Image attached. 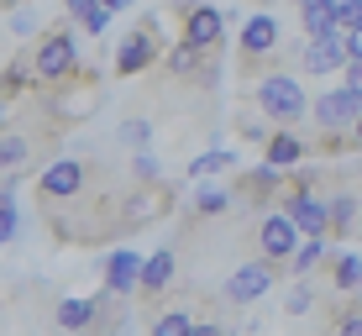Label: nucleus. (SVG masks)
I'll return each mask as SVG.
<instances>
[{
  "label": "nucleus",
  "instance_id": "obj_1",
  "mask_svg": "<svg viewBox=\"0 0 362 336\" xmlns=\"http://www.w3.org/2000/svg\"><path fill=\"white\" fill-rule=\"evenodd\" d=\"M74 32H79V27H74L69 16H58L53 27L37 37V47H32L37 95H47V90H58V84H69V79H79V74H84V64H79V37H74Z\"/></svg>",
  "mask_w": 362,
  "mask_h": 336
},
{
  "label": "nucleus",
  "instance_id": "obj_2",
  "mask_svg": "<svg viewBox=\"0 0 362 336\" xmlns=\"http://www.w3.org/2000/svg\"><path fill=\"white\" fill-rule=\"evenodd\" d=\"M247 105L263 110L273 127L284 132H299V121L310 116V95H305V79H294V74H263V79L247 84Z\"/></svg>",
  "mask_w": 362,
  "mask_h": 336
},
{
  "label": "nucleus",
  "instance_id": "obj_3",
  "mask_svg": "<svg viewBox=\"0 0 362 336\" xmlns=\"http://www.w3.org/2000/svg\"><path fill=\"white\" fill-rule=\"evenodd\" d=\"M95 110H100V69H84L79 79L47 90V116H53V132L79 127V121H90Z\"/></svg>",
  "mask_w": 362,
  "mask_h": 336
},
{
  "label": "nucleus",
  "instance_id": "obj_4",
  "mask_svg": "<svg viewBox=\"0 0 362 336\" xmlns=\"http://www.w3.org/2000/svg\"><path fill=\"white\" fill-rule=\"evenodd\" d=\"M163 16H147L142 27H132L127 37H121L116 47V74L121 79H132V74H147L153 64H163Z\"/></svg>",
  "mask_w": 362,
  "mask_h": 336
},
{
  "label": "nucleus",
  "instance_id": "obj_5",
  "mask_svg": "<svg viewBox=\"0 0 362 336\" xmlns=\"http://www.w3.org/2000/svg\"><path fill=\"white\" fill-rule=\"evenodd\" d=\"M84 190H90V163H79V158H47V163L37 168V200L47 210L79 200Z\"/></svg>",
  "mask_w": 362,
  "mask_h": 336
},
{
  "label": "nucleus",
  "instance_id": "obj_6",
  "mask_svg": "<svg viewBox=\"0 0 362 336\" xmlns=\"http://www.w3.org/2000/svg\"><path fill=\"white\" fill-rule=\"evenodd\" d=\"M179 42L184 47H194V53H205V58H216L221 53V42H226V11L221 6H184L179 11Z\"/></svg>",
  "mask_w": 362,
  "mask_h": 336
},
{
  "label": "nucleus",
  "instance_id": "obj_7",
  "mask_svg": "<svg viewBox=\"0 0 362 336\" xmlns=\"http://www.w3.org/2000/svg\"><path fill=\"white\" fill-rule=\"evenodd\" d=\"M252 247H257V257L273 268H284L294 257V247H299V231H294V221L284 216V210H263L257 216V231H252Z\"/></svg>",
  "mask_w": 362,
  "mask_h": 336
},
{
  "label": "nucleus",
  "instance_id": "obj_8",
  "mask_svg": "<svg viewBox=\"0 0 362 336\" xmlns=\"http://www.w3.org/2000/svg\"><path fill=\"white\" fill-rule=\"evenodd\" d=\"M273 284H279V268L263 263V257H247V263L236 268L226 284H221V294H226V305L247 310V305H257V300H263V294H273Z\"/></svg>",
  "mask_w": 362,
  "mask_h": 336
},
{
  "label": "nucleus",
  "instance_id": "obj_9",
  "mask_svg": "<svg viewBox=\"0 0 362 336\" xmlns=\"http://www.w3.org/2000/svg\"><path fill=\"white\" fill-rule=\"evenodd\" d=\"M279 210L294 221V231L299 236H326L331 242V210H326V195H315V190H284V200H279Z\"/></svg>",
  "mask_w": 362,
  "mask_h": 336
},
{
  "label": "nucleus",
  "instance_id": "obj_10",
  "mask_svg": "<svg viewBox=\"0 0 362 336\" xmlns=\"http://www.w3.org/2000/svg\"><path fill=\"white\" fill-rule=\"evenodd\" d=\"M142 268H147V257L136 253V247H116V253H105V263H100V289H105L110 300H136Z\"/></svg>",
  "mask_w": 362,
  "mask_h": 336
},
{
  "label": "nucleus",
  "instance_id": "obj_11",
  "mask_svg": "<svg viewBox=\"0 0 362 336\" xmlns=\"http://www.w3.org/2000/svg\"><path fill=\"white\" fill-rule=\"evenodd\" d=\"M294 64H299V74H310V79H326V74H346V32L320 37V42H299Z\"/></svg>",
  "mask_w": 362,
  "mask_h": 336
},
{
  "label": "nucleus",
  "instance_id": "obj_12",
  "mask_svg": "<svg viewBox=\"0 0 362 336\" xmlns=\"http://www.w3.org/2000/svg\"><path fill=\"white\" fill-rule=\"evenodd\" d=\"M100 305H105V289L100 294H69V300L53 305V326L64 336H90V326L100 320Z\"/></svg>",
  "mask_w": 362,
  "mask_h": 336
},
{
  "label": "nucleus",
  "instance_id": "obj_13",
  "mask_svg": "<svg viewBox=\"0 0 362 336\" xmlns=\"http://www.w3.org/2000/svg\"><path fill=\"white\" fill-rule=\"evenodd\" d=\"M173 273H179V253H173V247H158V253H147L142 284H136V305H158V300L173 289Z\"/></svg>",
  "mask_w": 362,
  "mask_h": 336
},
{
  "label": "nucleus",
  "instance_id": "obj_14",
  "mask_svg": "<svg viewBox=\"0 0 362 336\" xmlns=\"http://www.w3.org/2000/svg\"><path fill=\"white\" fill-rule=\"evenodd\" d=\"M305 158H310V137H305V132H284V127H279V132L268 137V147H263V163L279 168V173H294Z\"/></svg>",
  "mask_w": 362,
  "mask_h": 336
},
{
  "label": "nucleus",
  "instance_id": "obj_15",
  "mask_svg": "<svg viewBox=\"0 0 362 336\" xmlns=\"http://www.w3.org/2000/svg\"><path fill=\"white\" fill-rule=\"evenodd\" d=\"M163 69L173 74V79H216V64H210L205 53H194V47H184L179 37H173V42L163 47Z\"/></svg>",
  "mask_w": 362,
  "mask_h": 336
},
{
  "label": "nucleus",
  "instance_id": "obj_16",
  "mask_svg": "<svg viewBox=\"0 0 362 336\" xmlns=\"http://www.w3.org/2000/svg\"><path fill=\"white\" fill-rule=\"evenodd\" d=\"M326 210H331V236H357V226H362V200H357V190H336V195H326Z\"/></svg>",
  "mask_w": 362,
  "mask_h": 336
},
{
  "label": "nucleus",
  "instance_id": "obj_17",
  "mask_svg": "<svg viewBox=\"0 0 362 336\" xmlns=\"http://www.w3.org/2000/svg\"><path fill=\"white\" fill-rule=\"evenodd\" d=\"M32 153H37V137L21 132V127H6V132H0V179L16 173V168H27Z\"/></svg>",
  "mask_w": 362,
  "mask_h": 336
},
{
  "label": "nucleus",
  "instance_id": "obj_18",
  "mask_svg": "<svg viewBox=\"0 0 362 336\" xmlns=\"http://www.w3.org/2000/svg\"><path fill=\"white\" fill-rule=\"evenodd\" d=\"M231 205H236V190H231V184H221V179H205L194 190V216L199 221H221Z\"/></svg>",
  "mask_w": 362,
  "mask_h": 336
},
{
  "label": "nucleus",
  "instance_id": "obj_19",
  "mask_svg": "<svg viewBox=\"0 0 362 336\" xmlns=\"http://www.w3.org/2000/svg\"><path fill=\"white\" fill-rule=\"evenodd\" d=\"M37 90V79H32V53H21V58H11L6 69H0V100H27V95Z\"/></svg>",
  "mask_w": 362,
  "mask_h": 336
},
{
  "label": "nucleus",
  "instance_id": "obj_20",
  "mask_svg": "<svg viewBox=\"0 0 362 336\" xmlns=\"http://www.w3.org/2000/svg\"><path fill=\"white\" fill-rule=\"evenodd\" d=\"M326 263H331L326 236H299V247H294L289 263H284V273H294V279H310V273H320Z\"/></svg>",
  "mask_w": 362,
  "mask_h": 336
},
{
  "label": "nucleus",
  "instance_id": "obj_21",
  "mask_svg": "<svg viewBox=\"0 0 362 336\" xmlns=\"http://www.w3.org/2000/svg\"><path fill=\"white\" fill-rule=\"evenodd\" d=\"M326 273H331V284H336V294H357V284H362V253H331V263H326Z\"/></svg>",
  "mask_w": 362,
  "mask_h": 336
},
{
  "label": "nucleus",
  "instance_id": "obj_22",
  "mask_svg": "<svg viewBox=\"0 0 362 336\" xmlns=\"http://www.w3.org/2000/svg\"><path fill=\"white\" fill-rule=\"evenodd\" d=\"M236 163H242L236 147H205V153L189 163V173L194 179H221V173H236Z\"/></svg>",
  "mask_w": 362,
  "mask_h": 336
},
{
  "label": "nucleus",
  "instance_id": "obj_23",
  "mask_svg": "<svg viewBox=\"0 0 362 336\" xmlns=\"http://www.w3.org/2000/svg\"><path fill=\"white\" fill-rule=\"evenodd\" d=\"M16 184H21V173H6V179H0V247L16 236Z\"/></svg>",
  "mask_w": 362,
  "mask_h": 336
},
{
  "label": "nucleus",
  "instance_id": "obj_24",
  "mask_svg": "<svg viewBox=\"0 0 362 336\" xmlns=\"http://www.w3.org/2000/svg\"><path fill=\"white\" fill-rule=\"evenodd\" d=\"M299 32H305V42H320V37H336V11L331 6H315V11H299Z\"/></svg>",
  "mask_w": 362,
  "mask_h": 336
},
{
  "label": "nucleus",
  "instance_id": "obj_25",
  "mask_svg": "<svg viewBox=\"0 0 362 336\" xmlns=\"http://www.w3.org/2000/svg\"><path fill=\"white\" fill-rule=\"evenodd\" d=\"M189 331H194L189 310H158V315L147 320V336H189Z\"/></svg>",
  "mask_w": 362,
  "mask_h": 336
},
{
  "label": "nucleus",
  "instance_id": "obj_26",
  "mask_svg": "<svg viewBox=\"0 0 362 336\" xmlns=\"http://www.w3.org/2000/svg\"><path fill=\"white\" fill-rule=\"evenodd\" d=\"M236 132H242V137H247V142H257V147H268V137H273V132H279V127H273V121L263 116V110H252V105H247V110H242V116H236Z\"/></svg>",
  "mask_w": 362,
  "mask_h": 336
},
{
  "label": "nucleus",
  "instance_id": "obj_27",
  "mask_svg": "<svg viewBox=\"0 0 362 336\" xmlns=\"http://www.w3.org/2000/svg\"><path fill=\"white\" fill-rule=\"evenodd\" d=\"M121 142H127L132 153H147V142H153V121L127 116V121H121Z\"/></svg>",
  "mask_w": 362,
  "mask_h": 336
},
{
  "label": "nucleus",
  "instance_id": "obj_28",
  "mask_svg": "<svg viewBox=\"0 0 362 336\" xmlns=\"http://www.w3.org/2000/svg\"><path fill=\"white\" fill-rule=\"evenodd\" d=\"M305 310H315V284L299 279V284H294V294L284 300V315H305Z\"/></svg>",
  "mask_w": 362,
  "mask_h": 336
},
{
  "label": "nucleus",
  "instance_id": "obj_29",
  "mask_svg": "<svg viewBox=\"0 0 362 336\" xmlns=\"http://www.w3.org/2000/svg\"><path fill=\"white\" fill-rule=\"evenodd\" d=\"M336 27H341L346 37H352V32H362V0H336Z\"/></svg>",
  "mask_w": 362,
  "mask_h": 336
},
{
  "label": "nucleus",
  "instance_id": "obj_30",
  "mask_svg": "<svg viewBox=\"0 0 362 336\" xmlns=\"http://www.w3.org/2000/svg\"><path fill=\"white\" fill-rule=\"evenodd\" d=\"M331 336H362V310L352 305V294H346V310L331 320Z\"/></svg>",
  "mask_w": 362,
  "mask_h": 336
},
{
  "label": "nucleus",
  "instance_id": "obj_31",
  "mask_svg": "<svg viewBox=\"0 0 362 336\" xmlns=\"http://www.w3.org/2000/svg\"><path fill=\"white\" fill-rule=\"evenodd\" d=\"M158 168H163V163H158L153 153H136L132 158V179L136 184H163V173H158Z\"/></svg>",
  "mask_w": 362,
  "mask_h": 336
},
{
  "label": "nucleus",
  "instance_id": "obj_32",
  "mask_svg": "<svg viewBox=\"0 0 362 336\" xmlns=\"http://www.w3.org/2000/svg\"><path fill=\"white\" fill-rule=\"evenodd\" d=\"M11 32H16V37H32V32H37V11H32V6L11 11Z\"/></svg>",
  "mask_w": 362,
  "mask_h": 336
},
{
  "label": "nucleus",
  "instance_id": "obj_33",
  "mask_svg": "<svg viewBox=\"0 0 362 336\" xmlns=\"http://www.w3.org/2000/svg\"><path fill=\"white\" fill-rule=\"evenodd\" d=\"M189 336H236L231 326H226V320H194V331Z\"/></svg>",
  "mask_w": 362,
  "mask_h": 336
},
{
  "label": "nucleus",
  "instance_id": "obj_34",
  "mask_svg": "<svg viewBox=\"0 0 362 336\" xmlns=\"http://www.w3.org/2000/svg\"><path fill=\"white\" fill-rule=\"evenodd\" d=\"M346 90L362 100V64H346Z\"/></svg>",
  "mask_w": 362,
  "mask_h": 336
},
{
  "label": "nucleus",
  "instance_id": "obj_35",
  "mask_svg": "<svg viewBox=\"0 0 362 336\" xmlns=\"http://www.w3.org/2000/svg\"><path fill=\"white\" fill-rule=\"evenodd\" d=\"M346 64H362V32L346 37Z\"/></svg>",
  "mask_w": 362,
  "mask_h": 336
},
{
  "label": "nucleus",
  "instance_id": "obj_36",
  "mask_svg": "<svg viewBox=\"0 0 362 336\" xmlns=\"http://www.w3.org/2000/svg\"><path fill=\"white\" fill-rule=\"evenodd\" d=\"M100 6H105V11H110V16H116V11H132V6H136V0H100Z\"/></svg>",
  "mask_w": 362,
  "mask_h": 336
},
{
  "label": "nucleus",
  "instance_id": "obj_37",
  "mask_svg": "<svg viewBox=\"0 0 362 336\" xmlns=\"http://www.w3.org/2000/svg\"><path fill=\"white\" fill-rule=\"evenodd\" d=\"M315 6H336V0H294V11H315Z\"/></svg>",
  "mask_w": 362,
  "mask_h": 336
},
{
  "label": "nucleus",
  "instance_id": "obj_38",
  "mask_svg": "<svg viewBox=\"0 0 362 336\" xmlns=\"http://www.w3.org/2000/svg\"><path fill=\"white\" fill-rule=\"evenodd\" d=\"M352 147H362V116H357V127H352Z\"/></svg>",
  "mask_w": 362,
  "mask_h": 336
},
{
  "label": "nucleus",
  "instance_id": "obj_39",
  "mask_svg": "<svg viewBox=\"0 0 362 336\" xmlns=\"http://www.w3.org/2000/svg\"><path fill=\"white\" fill-rule=\"evenodd\" d=\"M6 116H11V100H0V132H6Z\"/></svg>",
  "mask_w": 362,
  "mask_h": 336
},
{
  "label": "nucleus",
  "instance_id": "obj_40",
  "mask_svg": "<svg viewBox=\"0 0 362 336\" xmlns=\"http://www.w3.org/2000/svg\"><path fill=\"white\" fill-rule=\"evenodd\" d=\"M163 6H173V11H184V0H163Z\"/></svg>",
  "mask_w": 362,
  "mask_h": 336
},
{
  "label": "nucleus",
  "instance_id": "obj_41",
  "mask_svg": "<svg viewBox=\"0 0 362 336\" xmlns=\"http://www.w3.org/2000/svg\"><path fill=\"white\" fill-rule=\"evenodd\" d=\"M357 236H362V226H357Z\"/></svg>",
  "mask_w": 362,
  "mask_h": 336
},
{
  "label": "nucleus",
  "instance_id": "obj_42",
  "mask_svg": "<svg viewBox=\"0 0 362 336\" xmlns=\"http://www.w3.org/2000/svg\"><path fill=\"white\" fill-rule=\"evenodd\" d=\"M0 69H6V64H0Z\"/></svg>",
  "mask_w": 362,
  "mask_h": 336
}]
</instances>
